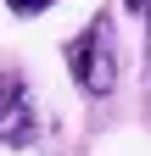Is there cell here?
<instances>
[{
    "instance_id": "cell-1",
    "label": "cell",
    "mask_w": 151,
    "mask_h": 156,
    "mask_svg": "<svg viewBox=\"0 0 151 156\" xmlns=\"http://www.w3.org/2000/svg\"><path fill=\"white\" fill-rule=\"evenodd\" d=\"M62 56H67L73 84H79L90 101H106V95L118 89V67H123V45H118V23H112V11H95V17L62 45Z\"/></svg>"
},
{
    "instance_id": "cell-2",
    "label": "cell",
    "mask_w": 151,
    "mask_h": 156,
    "mask_svg": "<svg viewBox=\"0 0 151 156\" xmlns=\"http://www.w3.org/2000/svg\"><path fill=\"white\" fill-rule=\"evenodd\" d=\"M34 134H39V112H34V95L23 84V73L0 67V145L23 151V145H34Z\"/></svg>"
},
{
    "instance_id": "cell-4",
    "label": "cell",
    "mask_w": 151,
    "mask_h": 156,
    "mask_svg": "<svg viewBox=\"0 0 151 156\" xmlns=\"http://www.w3.org/2000/svg\"><path fill=\"white\" fill-rule=\"evenodd\" d=\"M123 6L134 11V17H151V0H123Z\"/></svg>"
},
{
    "instance_id": "cell-3",
    "label": "cell",
    "mask_w": 151,
    "mask_h": 156,
    "mask_svg": "<svg viewBox=\"0 0 151 156\" xmlns=\"http://www.w3.org/2000/svg\"><path fill=\"white\" fill-rule=\"evenodd\" d=\"M6 6H11V11H17V17H39V11H45V6H50V0H6Z\"/></svg>"
}]
</instances>
